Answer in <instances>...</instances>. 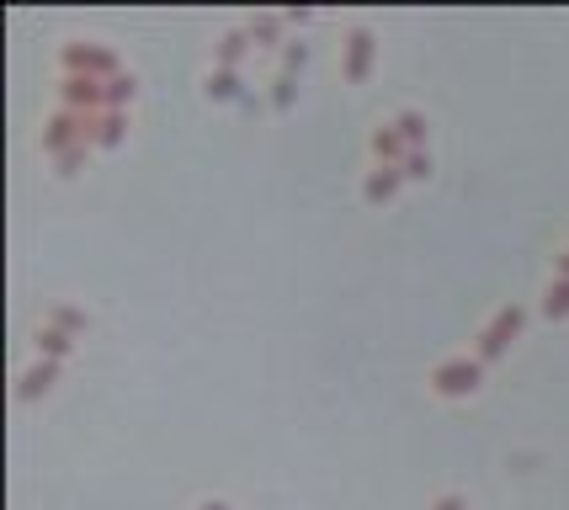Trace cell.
Wrapping results in <instances>:
<instances>
[{"instance_id": "obj_11", "label": "cell", "mask_w": 569, "mask_h": 510, "mask_svg": "<svg viewBox=\"0 0 569 510\" xmlns=\"http://www.w3.org/2000/svg\"><path fill=\"white\" fill-rule=\"evenodd\" d=\"M54 378H59V362H38V367L22 372V388H16V394H22V399H38V394H48V388H54Z\"/></svg>"}, {"instance_id": "obj_5", "label": "cell", "mask_w": 569, "mask_h": 510, "mask_svg": "<svg viewBox=\"0 0 569 510\" xmlns=\"http://www.w3.org/2000/svg\"><path fill=\"white\" fill-rule=\"evenodd\" d=\"M405 192V176H399V165H373L362 176V202L367 208H389V202Z\"/></svg>"}, {"instance_id": "obj_8", "label": "cell", "mask_w": 569, "mask_h": 510, "mask_svg": "<svg viewBox=\"0 0 569 510\" xmlns=\"http://www.w3.org/2000/svg\"><path fill=\"white\" fill-rule=\"evenodd\" d=\"M128 133V112H96L91 117V149H117Z\"/></svg>"}, {"instance_id": "obj_6", "label": "cell", "mask_w": 569, "mask_h": 510, "mask_svg": "<svg viewBox=\"0 0 569 510\" xmlns=\"http://www.w3.org/2000/svg\"><path fill=\"white\" fill-rule=\"evenodd\" d=\"M367 149H373V165H405V155H410L405 133H399L389 117H378V123H373V133H367Z\"/></svg>"}, {"instance_id": "obj_7", "label": "cell", "mask_w": 569, "mask_h": 510, "mask_svg": "<svg viewBox=\"0 0 569 510\" xmlns=\"http://www.w3.org/2000/svg\"><path fill=\"white\" fill-rule=\"evenodd\" d=\"M203 96H208V101H245L250 91H245L240 70H224V64H219V70L203 75Z\"/></svg>"}, {"instance_id": "obj_19", "label": "cell", "mask_w": 569, "mask_h": 510, "mask_svg": "<svg viewBox=\"0 0 569 510\" xmlns=\"http://www.w3.org/2000/svg\"><path fill=\"white\" fill-rule=\"evenodd\" d=\"M559 250H569V234H564V245H559Z\"/></svg>"}, {"instance_id": "obj_9", "label": "cell", "mask_w": 569, "mask_h": 510, "mask_svg": "<svg viewBox=\"0 0 569 510\" xmlns=\"http://www.w3.org/2000/svg\"><path fill=\"white\" fill-rule=\"evenodd\" d=\"M389 123L405 133V144L410 149H426V139H431V123H426V112H415V107H399V112H389Z\"/></svg>"}, {"instance_id": "obj_12", "label": "cell", "mask_w": 569, "mask_h": 510, "mask_svg": "<svg viewBox=\"0 0 569 510\" xmlns=\"http://www.w3.org/2000/svg\"><path fill=\"white\" fill-rule=\"evenodd\" d=\"M75 351V335H64V330H48V325H38V356L43 362H64V356Z\"/></svg>"}, {"instance_id": "obj_10", "label": "cell", "mask_w": 569, "mask_h": 510, "mask_svg": "<svg viewBox=\"0 0 569 510\" xmlns=\"http://www.w3.org/2000/svg\"><path fill=\"white\" fill-rule=\"evenodd\" d=\"M43 325H48V330H64V335H75V340H80L91 319H86V309H75V303H54V309L43 314Z\"/></svg>"}, {"instance_id": "obj_2", "label": "cell", "mask_w": 569, "mask_h": 510, "mask_svg": "<svg viewBox=\"0 0 569 510\" xmlns=\"http://www.w3.org/2000/svg\"><path fill=\"white\" fill-rule=\"evenodd\" d=\"M522 325H527V309H522L516 298H511V303H495L490 319H484V325L474 330V356H479L484 367H490L495 356H506V351H511V340L522 335Z\"/></svg>"}, {"instance_id": "obj_14", "label": "cell", "mask_w": 569, "mask_h": 510, "mask_svg": "<svg viewBox=\"0 0 569 510\" xmlns=\"http://www.w3.org/2000/svg\"><path fill=\"white\" fill-rule=\"evenodd\" d=\"M399 176H405V181H426L431 176V149H410L405 165H399Z\"/></svg>"}, {"instance_id": "obj_17", "label": "cell", "mask_w": 569, "mask_h": 510, "mask_svg": "<svg viewBox=\"0 0 569 510\" xmlns=\"http://www.w3.org/2000/svg\"><path fill=\"white\" fill-rule=\"evenodd\" d=\"M192 510H234V505H229L224 495H197V500H192Z\"/></svg>"}, {"instance_id": "obj_15", "label": "cell", "mask_w": 569, "mask_h": 510, "mask_svg": "<svg viewBox=\"0 0 569 510\" xmlns=\"http://www.w3.org/2000/svg\"><path fill=\"white\" fill-rule=\"evenodd\" d=\"M426 510H474V505H468L463 489H437V495L426 500Z\"/></svg>"}, {"instance_id": "obj_3", "label": "cell", "mask_w": 569, "mask_h": 510, "mask_svg": "<svg viewBox=\"0 0 569 510\" xmlns=\"http://www.w3.org/2000/svg\"><path fill=\"white\" fill-rule=\"evenodd\" d=\"M59 70H64V80H112V75H123V59L102 43H64Z\"/></svg>"}, {"instance_id": "obj_18", "label": "cell", "mask_w": 569, "mask_h": 510, "mask_svg": "<svg viewBox=\"0 0 569 510\" xmlns=\"http://www.w3.org/2000/svg\"><path fill=\"white\" fill-rule=\"evenodd\" d=\"M554 277L569 282V250H554Z\"/></svg>"}, {"instance_id": "obj_4", "label": "cell", "mask_w": 569, "mask_h": 510, "mask_svg": "<svg viewBox=\"0 0 569 510\" xmlns=\"http://www.w3.org/2000/svg\"><path fill=\"white\" fill-rule=\"evenodd\" d=\"M373 70H378V38L367 27H351L346 38H341V80L362 85Z\"/></svg>"}, {"instance_id": "obj_1", "label": "cell", "mask_w": 569, "mask_h": 510, "mask_svg": "<svg viewBox=\"0 0 569 510\" xmlns=\"http://www.w3.org/2000/svg\"><path fill=\"white\" fill-rule=\"evenodd\" d=\"M426 383H431V394L447 399V404L474 399V394H479V383H484V362H479L474 351H453V356H442V362H431Z\"/></svg>"}, {"instance_id": "obj_16", "label": "cell", "mask_w": 569, "mask_h": 510, "mask_svg": "<svg viewBox=\"0 0 569 510\" xmlns=\"http://www.w3.org/2000/svg\"><path fill=\"white\" fill-rule=\"evenodd\" d=\"M272 107H277V112L293 107V75H277V80H272Z\"/></svg>"}, {"instance_id": "obj_13", "label": "cell", "mask_w": 569, "mask_h": 510, "mask_svg": "<svg viewBox=\"0 0 569 510\" xmlns=\"http://www.w3.org/2000/svg\"><path fill=\"white\" fill-rule=\"evenodd\" d=\"M538 309L548 319H569V282L564 277H548L543 282V303H538Z\"/></svg>"}]
</instances>
